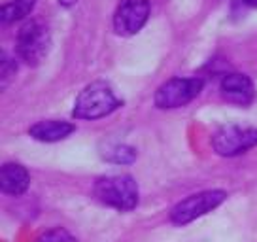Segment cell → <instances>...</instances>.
I'll return each instance as SVG.
<instances>
[{
  "mask_svg": "<svg viewBox=\"0 0 257 242\" xmlns=\"http://www.w3.org/2000/svg\"><path fill=\"white\" fill-rule=\"evenodd\" d=\"M123 100L115 93V89L104 80L91 81L80 91L74 102V117L76 119H100L115 112Z\"/></svg>",
  "mask_w": 257,
  "mask_h": 242,
  "instance_id": "cell-1",
  "label": "cell"
},
{
  "mask_svg": "<svg viewBox=\"0 0 257 242\" xmlns=\"http://www.w3.org/2000/svg\"><path fill=\"white\" fill-rule=\"evenodd\" d=\"M95 199L119 212H128L138 204V186L128 174H110L95 180Z\"/></svg>",
  "mask_w": 257,
  "mask_h": 242,
  "instance_id": "cell-2",
  "label": "cell"
},
{
  "mask_svg": "<svg viewBox=\"0 0 257 242\" xmlns=\"http://www.w3.org/2000/svg\"><path fill=\"white\" fill-rule=\"evenodd\" d=\"M51 46L49 29L40 21H29L17 33L16 51L17 57L29 66H38L46 59Z\"/></svg>",
  "mask_w": 257,
  "mask_h": 242,
  "instance_id": "cell-3",
  "label": "cell"
},
{
  "mask_svg": "<svg viewBox=\"0 0 257 242\" xmlns=\"http://www.w3.org/2000/svg\"><path fill=\"white\" fill-rule=\"evenodd\" d=\"M253 146H257V129L249 125L227 123V125H221L212 137L214 152L223 157L246 154Z\"/></svg>",
  "mask_w": 257,
  "mask_h": 242,
  "instance_id": "cell-4",
  "label": "cell"
},
{
  "mask_svg": "<svg viewBox=\"0 0 257 242\" xmlns=\"http://www.w3.org/2000/svg\"><path fill=\"white\" fill-rule=\"evenodd\" d=\"M225 197H227V193L221 189H208V191L191 195L184 201H180L174 208L170 210V221L178 227L187 225L197 218L206 216L208 212L217 208L225 201Z\"/></svg>",
  "mask_w": 257,
  "mask_h": 242,
  "instance_id": "cell-5",
  "label": "cell"
},
{
  "mask_svg": "<svg viewBox=\"0 0 257 242\" xmlns=\"http://www.w3.org/2000/svg\"><path fill=\"white\" fill-rule=\"evenodd\" d=\"M204 87L201 78H172L165 81L155 93V106L161 110H172L189 104Z\"/></svg>",
  "mask_w": 257,
  "mask_h": 242,
  "instance_id": "cell-6",
  "label": "cell"
},
{
  "mask_svg": "<svg viewBox=\"0 0 257 242\" xmlns=\"http://www.w3.org/2000/svg\"><path fill=\"white\" fill-rule=\"evenodd\" d=\"M150 17V0H121L113 14V31L121 36H133Z\"/></svg>",
  "mask_w": 257,
  "mask_h": 242,
  "instance_id": "cell-7",
  "label": "cell"
},
{
  "mask_svg": "<svg viewBox=\"0 0 257 242\" xmlns=\"http://www.w3.org/2000/svg\"><path fill=\"white\" fill-rule=\"evenodd\" d=\"M221 93L233 104L249 106L255 97V87H253V81L246 74L231 72L221 78Z\"/></svg>",
  "mask_w": 257,
  "mask_h": 242,
  "instance_id": "cell-8",
  "label": "cell"
},
{
  "mask_svg": "<svg viewBox=\"0 0 257 242\" xmlns=\"http://www.w3.org/2000/svg\"><path fill=\"white\" fill-rule=\"evenodd\" d=\"M31 186V174L19 163H6L0 169V187L6 195H23Z\"/></svg>",
  "mask_w": 257,
  "mask_h": 242,
  "instance_id": "cell-9",
  "label": "cell"
},
{
  "mask_svg": "<svg viewBox=\"0 0 257 242\" xmlns=\"http://www.w3.org/2000/svg\"><path fill=\"white\" fill-rule=\"evenodd\" d=\"M74 131H76V127L70 121L46 119L34 123L29 129V135L34 140H40V142H59V140H64V138L70 137Z\"/></svg>",
  "mask_w": 257,
  "mask_h": 242,
  "instance_id": "cell-10",
  "label": "cell"
},
{
  "mask_svg": "<svg viewBox=\"0 0 257 242\" xmlns=\"http://www.w3.org/2000/svg\"><path fill=\"white\" fill-rule=\"evenodd\" d=\"M36 4V0H12L8 4H4L0 10V19L2 23H17L29 16Z\"/></svg>",
  "mask_w": 257,
  "mask_h": 242,
  "instance_id": "cell-11",
  "label": "cell"
},
{
  "mask_svg": "<svg viewBox=\"0 0 257 242\" xmlns=\"http://www.w3.org/2000/svg\"><path fill=\"white\" fill-rule=\"evenodd\" d=\"M106 161L110 163H115V165H131V163L135 161V150L133 148H128V146H123V144H115L112 148H108L106 152H102Z\"/></svg>",
  "mask_w": 257,
  "mask_h": 242,
  "instance_id": "cell-12",
  "label": "cell"
},
{
  "mask_svg": "<svg viewBox=\"0 0 257 242\" xmlns=\"http://www.w3.org/2000/svg\"><path fill=\"white\" fill-rule=\"evenodd\" d=\"M38 242H78V240H76L74 234H70L63 227H53V229H48L46 233H42Z\"/></svg>",
  "mask_w": 257,
  "mask_h": 242,
  "instance_id": "cell-13",
  "label": "cell"
},
{
  "mask_svg": "<svg viewBox=\"0 0 257 242\" xmlns=\"http://www.w3.org/2000/svg\"><path fill=\"white\" fill-rule=\"evenodd\" d=\"M14 74H16V63L10 57H6V53L2 51V89L6 87V81L10 83Z\"/></svg>",
  "mask_w": 257,
  "mask_h": 242,
  "instance_id": "cell-14",
  "label": "cell"
},
{
  "mask_svg": "<svg viewBox=\"0 0 257 242\" xmlns=\"http://www.w3.org/2000/svg\"><path fill=\"white\" fill-rule=\"evenodd\" d=\"M78 0H59V4L61 6H64V8H70V6H74Z\"/></svg>",
  "mask_w": 257,
  "mask_h": 242,
  "instance_id": "cell-15",
  "label": "cell"
},
{
  "mask_svg": "<svg viewBox=\"0 0 257 242\" xmlns=\"http://www.w3.org/2000/svg\"><path fill=\"white\" fill-rule=\"evenodd\" d=\"M240 2L248 8H257V0H240Z\"/></svg>",
  "mask_w": 257,
  "mask_h": 242,
  "instance_id": "cell-16",
  "label": "cell"
}]
</instances>
